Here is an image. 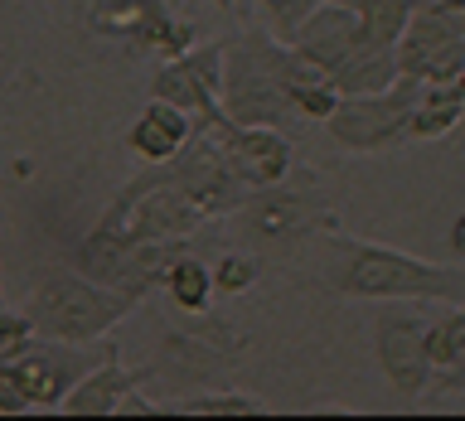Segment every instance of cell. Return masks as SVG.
I'll use <instances>...</instances> for the list:
<instances>
[{"mask_svg":"<svg viewBox=\"0 0 465 421\" xmlns=\"http://www.w3.org/2000/svg\"><path fill=\"white\" fill-rule=\"evenodd\" d=\"M330 281L340 296L354 300H431L460 305L465 300V267H436L388 242L330 232Z\"/></svg>","mask_w":465,"mask_h":421,"instance_id":"6da1fadb","label":"cell"},{"mask_svg":"<svg viewBox=\"0 0 465 421\" xmlns=\"http://www.w3.org/2000/svg\"><path fill=\"white\" fill-rule=\"evenodd\" d=\"M301 68V54L267 29H242L223 39V116L242 126H282L296 112L286 102V83Z\"/></svg>","mask_w":465,"mask_h":421,"instance_id":"7a4b0ae2","label":"cell"},{"mask_svg":"<svg viewBox=\"0 0 465 421\" xmlns=\"http://www.w3.org/2000/svg\"><path fill=\"white\" fill-rule=\"evenodd\" d=\"M131 296L93 281L78 267H54L44 271L35 290H29V319L44 339H64V344H97L131 315Z\"/></svg>","mask_w":465,"mask_h":421,"instance_id":"3957f363","label":"cell"},{"mask_svg":"<svg viewBox=\"0 0 465 421\" xmlns=\"http://www.w3.org/2000/svg\"><path fill=\"white\" fill-rule=\"evenodd\" d=\"M203 223H213V213L203 209V199L174 174L165 160L151 170H141L136 180L116 194L93 228L116 232V238H194Z\"/></svg>","mask_w":465,"mask_h":421,"instance_id":"277c9868","label":"cell"},{"mask_svg":"<svg viewBox=\"0 0 465 421\" xmlns=\"http://www.w3.org/2000/svg\"><path fill=\"white\" fill-rule=\"evenodd\" d=\"M107 354L112 348L102 339L97 344H64V339L35 334L25 348H15L10 358H0V377L15 387V397H20L29 412H58L64 392Z\"/></svg>","mask_w":465,"mask_h":421,"instance_id":"5b68a950","label":"cell"},{"mask_svg":"<svg viewBox=\"0 0 465 421\" xmlns=\"http://www.w3.org/2000/svg\"><path fill=\"white\" fill-rule=\"evenodd\" d=\"M180 252H184V238H116V232L87 228L78 242V271L141 300L165 281V267Z\"/></svg>","mask_w":465,"mask_h":421,"instance_id":"8992f818","label":"cell"},{"mask_svg":"<svg viewBox=\"0 0 465 421\" xmlns=\"http://www.w3.org/2000/svg\"><path fill=\"white\" fill-rule=\"evenodd\" d=\"M417 102H421V83L398 73V83L383 87V93L340 97V107L325 116V131L334 136V145H344L354 155L392 151V145H407V122H412Z\"/></svg>","mask_w":465,"mask_h":421,"instance_id":"52a82bcc","label":"cell"},{"mask_svg":"<svg viewBox=\"0 0 465 421\" xmlns=\"http://www.w3.org/2000/svg\"><path fill=\"white\" fill-rule=\"evenodd\" d=\"M465 68V0H427L412 5L398 39V73L417 83H446Z\"/></svg>","mask_w":465,"mask_h":421,"instance_id":"ba28073f","label":"cell"},{"mask_svg":"<svg viewBox=\"0 0 465 421\" xmlns=\"http://www.w3.org/2000/svg\"><path fill=\"white\" fill-rule=\"evenodd\" d=\"M87 24L102 39H116L136 54L174 58L194 44V24L180 20L165 0H93Z\"/></svg>","mask_w":465,"mask_h":421,"instance_id":"9c48e42d","label":"cell"},{"mask_svg":"<svg viewBox=\"0 0 465 421\" xmlns=\"http://www.w3.org/2000/svg\"><path fill=\"white\" fill-rule=\"evenodd\" d=\"M151 97L174 102L180 112L194 116V126L223 116V39L213 44H189L184 54L160 58L155 78H151Z\"/></svg>","mask_w":465,"mask_h":421,"instance_id":"30bf717a","label":"cell"},{"mask_svg":"<svg viewBox=\"0 0 465 421\" xmlns=\"http://www.w3.org/2000/svg\"><path fill=\"white\" fill-rule=\"evenodd\" d=\"M373 354L388 387L402 402L431 397V354H427V315L417 310H383L373 319Z\"/></svg>","mask_w":465,"mask_h":421,"instance_id":"8fae6325","label":"cell"},{"mask_svg":"<svg viewBox=\"0 0 465 421\" xmlns=\"http://www.w3.org/2000/svg\"><path fill=\"white\" fill-rule=\"evenodd\" d=\"M194 131L213 136L218 155L228 160V170L247 189H267L276 180H286L291 160H296V145H291L282 126H242V122H228V116H213V122H203Z\"/></svg>","mask_w":465,"mask_h":421,"instance_id":"7c38bea8","label":"cell"},{"mask_svg":"<svg viewBox=\"0 0 465 421\" xmlns=\"http://www.w3.org/2000/svg\"><path fill=\"white\" fill-rule=\"evenodd\" d=\"M238 213L247 218V228H252L257 238H267V242H296V238H311V232L340 228L334 213L320 203V194L286 189V180H276L267 189H252Z\"/></svg>","mask_w":465,"mask_h":421,"instance_id":"4fadbf2b","label":"cell"},{"mask_svg":"<svg viewBox=\"0 0 465 421\" xmlns=\"http://www.w3.org/2000/svg\"><path fill=\"white\" fill-rule=\"evenodd\" d=\"M286 44L305 58V64H315V68L330 73L359 44V10L340 5V0H320V5L305 15L296 29H291Z\"/></svg>","mask_w":465,"mask_h":421,"instance_id":"5bb4252c","label":"cell"},{"mask_svg":"<svg viewBox=\"0 0 465 421\" xmlns=\"http://www.w3.org/2000/svg\"><path fill=\"white\" fill-rule=\"evenodd\" d=\"M145 377H151V368H126V363H116L107 354L64 392L58 412H68V416H122L126 392L145 387Z\"/></svg>","mask_w":465,"mask_h":421,"instance_id":"9a60e30c","label":"cell"},{"mask_svg":"<svg viewBox=\"0 0 465 421\" xmlns=\"http://www.w3.org/2000/svg\"><path fill=\"white\" fill-rule=\"evenodd\" d=\"M427 354H431V397L465 392V300L427 315Z\"/></svg>","mask_w":465,"mask_h":421,"instance_id":"2e32d148","label":"cell"},{"mask_svg":"<svg viewBox=\"0 0 465 421\" xmlns=\"http://www.w3.org/2000/svg\"><path fill=\"white\" fill-rule=\"evenodd\" d=\"M189 136H194V116L180 112L174 102L151 97V102H145V112L136 116V122H131L126 145L145 160V165H160V160H170Z\"/></svg>","mask_w":465,"mask_h":421,"instance_id":"e0dca14e","label":"cell"},{"mask_svg":"<svg viewBox=\"0 0 465 421\" xmlns=\"http://www.w3.org/2000/svg\"><path fill=\"white\" fill-rule=\"evenodd\" d=\"M330 83H334V93H340V97L383 93V87L398 83V49H392V44H373V39L359 34L354 49L330 68Z\"/></svg>","mask_w":465,"mask_h":421,"instance_id":"ac0fdd59","label":"cell"},{"mask_svg":"<svg viewBox=\"0 0 465 421\" xmlns=\"http://www.w3.org/2000/svg\"><path fill=\"white\" fill-rule=\"evenodd\" d=\"M165 296L174 310H184V315H209V300H213V271H209V261H199L194 252H184L165 267Z\"/></svg>","mask_w":465,"mask_h":421,"instance_id":"d6986e66","label":"cell"},{"mask_svg":"<svg viewBox=\"0 0 465 421\" xmlns=\"http://www.w3.org/2000/svg\"><path fill=\"white\" fill-rule=\"evenodd\" d=\"M465 122V102L446 83H421V102L407 122V141H441Z\"/></svg>","mask_w":465,"mask_h":421,"instance_id":"ffe728a7","label":"cell"},{"mask_svg":"<svg viewBox=\"0 0 465 421\" xmlns=\"http://www.w3.org/2000/svg\"><path fill=\"white\" fill-rule=\"evenodd\" d=\"M160 412H184V416H257L267 412V402L252 397L242 387H199L189 397H174V402H160Z\"/></svg>","mask_w":465,"mask_h":421,"instance_id":"44dd1931","label":"cell"},{"mask_svg":"<svg viewBox=\"0 0 465 421\" xmlns=\"http://www.w3.org/2000/svg\"><path fill=\"white\" fill-rule=\"evenodd\" d=\"M412 5L417 0H359V34L373 39V44H392L398 49L407 20H412Z\"/></svg>","mask_w":465,"mask_h":421,"instance_id":"7402d4cb","label":"cell"},{"mask_svg":"<svg viewBox=\"0 0 465 421\" xmlns=\"http://www.w3.org/2000/svg\"><path fill=\"white\" fill-rule=\"evenodd\" d=\"M286 97H291V112H296V116H311V122H325V116L340 107V93H334L330 73H320V68H311L305 78L291 83Z\"/></svg>","mask_w":465,"mask_h":421,"instance_id":"603a6c76","label":"cell"},{"mask_svg":"<svg viewBox=\"0 0 465 421\" xmlns=\"http://www.w3.org/2000/svg\"><path fill=\"white\" fill-rule=\"evenodd\" d=\"M213 296H247L262 276V257L252 252H223L213 261Z\"/></svg>","mask_w":465,"mask_h":421,"instance_id":"cb8c5ba5","label":"cell"},{"mask_svg":"<svg viewBox=\"0 0 465 421\" xmlns=\"http://www.w3.org/2000/svg\"><path fill=\"white\" fill-rule=\"evenodd\" d=\"M35 319H29V310H10V305H0V358H10L15 348H25L29 339H35Z\"/></svg>","mask_w":465,"mask_h":421,"instance_id":"d4e9b609","label":"cell"},{"mask_svg":"<svg viewBox=\"0 0 465 421\" xmlns=\"http://www.w3.org/2000/svg\"><path fill=\"white\" fill-rule=\"evenodd\" d=\"M262 10L272 15V24H276V39H291V29H296L305 15H311L320 0H257Z\"/></svg>","mask_w":465,"mask_h":421,"instance_id":"484cf974","label":"cell"},{"mask_svg":"<svg viewBox=\"0 0 465 421\" xmlns=\"http://www.w3.org/2000/svg\"><path fill=\"white\" fill-rule=\"evenodd\" d=\"M450 257L465 267V213H456V223H450Z\"/></svg>","mask_w":465,"mask_h":421,"instance_id":"4316f807","label":"cell"},{"mask_svg":"<svg viewBox=\"0 0 465 421\" xmlns=\"http://www.w3.org/2000/svg\"><path fill=\"white\" fill-rule=\"evenodd\" d=\"M0 412H29V406L15 397V387L5 383V377H0Z\"/></svg>","mask_w":465,"mask_h":421,"instance_id":"83f0119b","label":"cell"},{"mask_svg":"<svg viewBox=\"0 0 465 421\" xmlns=\"http://www.w3.org/2000/svg\"><path fill=\"white\" fill-rule=\"evenodd\" d=\"M213 5H218V10H232V0H213Z\"/></svg>","mask_w":465,"mask_h":421,"instance_id":"f1b7e54d","label":"cell"},{"mask_svg":"<svg viewBox=\"0 0 465 421\" xmlns=\"http://www.w3.org/2000/svg\"><path fill=\"white\" fill-rule=\"evenodd\" d=\"M340 5H359V0H340Z\"/></svg>","mask_w":465,"mask_h":421,"instance_id":"f546056e","label":"cell"},{"mask_svg":"<svg viewBox=\"0 0 465 421\" xmlns=\"http://www.w3.org/2000/svg\"><path fill=\"white\" fill-rule=\"evenodd\" d=\"M0 305H5V296H0Z\"/></svg>","mask_w":465,"mask_h":421,"instance_id":"4dcf8cb0","label":"cell"}]
</instances>
